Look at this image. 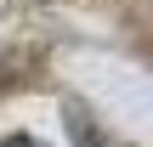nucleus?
<instances>
[{
  "instance_id": "obj_1",
  "label": "nucleus",
  "mask_w": 153,
  "mask_h": 147,
  "mask_svg": "<svg viewBox=\"0 0 153 147\" xmlns=\"http://www.w3.org/2000/svg\"><path fill=\"white\" fill-rule=\"evenodd\" d=\"M6 147H28V142H6Z\"/></svg>"
}]
</instances>
